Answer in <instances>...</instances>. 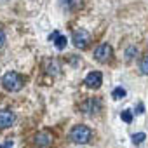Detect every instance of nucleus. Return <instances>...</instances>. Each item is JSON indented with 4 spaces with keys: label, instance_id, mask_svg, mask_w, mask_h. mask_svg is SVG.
Masks as SVG:
<instances>
[{
    "label": "nucleus",
    "instance_id": "obj_1",
    "mask_svg": "<svg viewBox=\"0 0 148 148\" xmlns=\"http://www.w3.org/2000/svg\"><path fill=\"white\" fill-rule=\"evenodd\" d=\"M70 139L73 143H79V145H86L92 139V131L87 125H75L70 131Z\"/></svg>",
    "mask_w": 148,
    "mask_h": 148
},
{
    "label": "nucleus",
    "instance_id": "obj_2",
    "mask_svg": "<svg viewBox=\"0 0 148 148\" xmlns=\"http://www.w3.org/2000/svg\"><path fill=\"white\" fill-rule=\"evenodd\" d=\"M23 84H25L23 77L19 75V73H16V71H9V73H5L4 79H2V86H4L7 91H11V92L19 91V89L23 87Z\"/></svg>",
    "mask_w": 148,
    "mask_h": 148
},
{
    "label": "nucleus",
    "instance_id": "obj_3",
    "mask_svg": "<svg viewBox=\"0 0 148 148\" xmlns=\"http://www.w3.org/2000/svg\"><path fill=\"white\" fill-rule=\"evenodd\" d=\"M113 56V49L110 44H99L96 49H94V58L99 61V63H108Z\"/></svg>",
    "mask_w": 148,
    "mask_h": 148
},
{
    "label": "nucleus",
    "instance_id": "obj_4",
    "mask_svg": "<svg viewBox=\"0 0 148 148\" xmlns=\"http://www.w3.org/2000/svg\"><path fill=\"white\" fill-rule=\"evenodd\" d=\"M80 108H82V112L87 113V115H96V113L101 112L103 105H101V99H99V98H89V99H86V101L80 105Z\"/></svg>",
    "mask_w": 148,
    "mask_h": 148
},
{
    "label": "nucleus",
    "instance_id": "obj_5",
    "mask_svg": "<svg viewBox=\"0 0 148 148\" xmlns=\"http://www.w3.org/2000/svg\"><path fill=\"white\" fill-rule=\"evenodd\" d=\"M71 42L77 49H86L89 45V42H91V37H89V33L86 30H77L71 37Z\"/></svg>",
    "mask_w": 148,
    "mask_h": 148
},
{
    "label": "nucleus",
    "instance_id": "obj_6",
    "mask_svg": "<svg viewBox=\"0 0 148 148\" xmlns=\"http://www.w3.org/2000/svg\"><path fill=\"white\" fill-rule=\"evenodd\" d=\"M14 112L9 110V108H4L0 110V129H7L14 124Z\"/></svg>",
    "mask_w": 148,
    "mask_h": 148
},
{
    "label": "nucleus",
    "instance_id": "obj_7",
    "mask_svg": "<svg viewBox=\"0 0 148 148\" xmlns=\"http://www.w3.org/2000/svg\"><path fill=\"white\" fill-rule=\"evenodd\" d=\"M35 145L38 148H51L52 146V134L47 131H42L35 136Z\"/></svg>",
    "mask_w": 148,
    "mask_h": 148
},
{
    "label": "nucleus",
    "instance_id": "obj_8",
    "mask_svg": "<svg viewBox=\"0 0 148 148\" xmlns=\"http://www.w3.org/2000/svg\"><path fill=\"white\" fill-rule=\"evenodd\" d=\"M84 84H86L87 87H91V89H98V87L103 84V75H101L99 71H91L89 75L86 77Z\"/></svg>",
    "mask_w": 148,
    "mask_h": 148
},
{
    "label": "nucleus",
    "instance_id": "obj_9",
    "mask_svg": "<svg viewBox=\"0 0 148 148\" xmlns=\"http://www.w3.org/2000/svg\"><path fill=\"white\" fill-rule=\"evenodd\" d=\"M49 38H51V40L54 42V45H56V47H58L59 51L66 47V37H63V35H59L58 32H54V33H52V35H51Z\"/></svg>",
    "mask_w": 148,
    "mask_h": 148
},
{
    "label": "nucleus",
    "instance_id": "obj_10",
    "mask_svg": "<svg viewBox=\"0 0 148 148\" xmlns=\"http://www.w3.org/2000/svg\"><path fill=\"white\" fill-rule=\"evenodd\" d=\"M59 70H61V66H59L58 61H49V63L45 64V71L49 73V75H58Z\"/></svg>",
    "mask_w": 148,
    "mask_h": 148
},
{
    "label": "nucleus",
    "instance_id": "obj_11",
    "mask_svg": "<svg viewBox=\"0 0 148 148\" xmlns=\"http://www.w3.org/2000/svg\"><path fill=\"white\" fill-rule=\"evenodd\" d=\"M139 71L143 75H148V56H143L139 61Z\"/></svg>",
    "mask_w": 148,
    "mask_h": 148
},
{
    "label": "nucleus",
    "instance_id": "obj_12",
    "mask_svg": "<svg viewBox=\"0 0 148 148\" xmlns=\"http://www.w3.org/2000/svg\"><path fill=\"white\" fill-rule=\"evenodd\" d=\"M112 96H113L115 99H120V98H124V96H125V89H124V87H117V89L113 91V94H112Z\"/></svg>",
    "mask_w": 148,
    "mask_h": 148
},
{
    "label": "nucleus",
    "instance_id": "obj_13",
    "mask_svg": "<svg viewBox=\"0 0 148 148\" xmlns=\"http://www.w3.org/2000/svg\"><path fill=\"white\" fill-rule=\"evenodd\" d=\"M146 138V134L145 132H138V134H134L132 136V141H134V145H139V143H143V139Z\"/></svg>",
    "mask_w": 148,
    "mask_h": 148
},
{
    "label": "nucleus",
    "instance_id": "obj_14",
    "mask_svg": "<svg viewBox=\"0 0 148 148\" xmlns=\"http://www.w3.org/2000/svg\"><path fill=\"white\" fill-rule=\"evenodd\" d=\"M122 120H124L125 124H131V120H132V113H131L129 110H124V112H122Z\"/></svg>",
    "mask_w": 148,
    "mask_h": 148
},
{
    "label": "nucleus",
    "instance_id": "obj_15",
    "mask_svg": "<svg viewBox=\"0 0 148 148\" xmlns=\"http://www.w3.org/2000/svg\"><path fill=\"white\" fill-rule=\"evenodd\" d=\"M4 42H5V33H4V30H2V28H0V49H2Z\"/></svg>",
    "mask_w": 148,
    "mask_h": 148
},
{
    "label": "nucleus",
    "instance_id": "obj_16",
    "mask_svg": "<svg viewBox=\"0 0 148 148\" xmlns=\"http://www.w3.org/2000/svg\"><path fill=\"white\" fill-rule=\"evenodd\" d=\"M134 52H138V51H136V49H134V47H131V49H129V51H127V59H131V58H132V56H131V54H134Z\"/></svg>",
    "mask_w": 148,
    "mask_h": 148
},
{
    "label": "nucleus",
    "instance_id": "obj_17",
    "mask_svg": "<svg viewBox=\"0 0 148 148\" xmlns=\"http://www.w3.org/2000/svg\"><path fill=\"white\" fill-rule=\"evenodd\" d=\"M0 148H12V143L7 141V143H4V145H0Z\"/></svg>",
    "mask_w": 148,
    "mask_h": 148
}]
</instances>
